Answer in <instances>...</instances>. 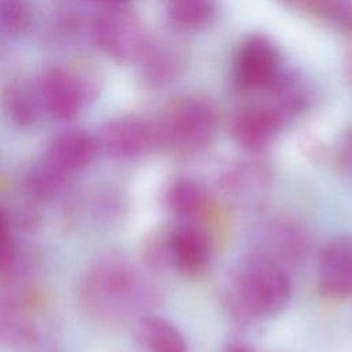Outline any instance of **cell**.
Masks as SVG:
<instances>
[{"instance_id":"6da1fadb","label":"cell","mask_w":352,"mask_h":352,"mask_svg":"<svg viewBox=\"0 0 352 352\" xmlns=\"http://www.w3.org/2000/svg\"><path fill=\"white\" fill-rule=\"evenodd\" d=\"M290 297L289 270L257 252L236 260L224 285L226 305L239 322L275 316L286 308Z\"/></svg>"},{"instance_id":"7a4b0ae2","label":"cell","mask_w":352,"mask_h":352,"mask_svg":"<svg viewBox=\"0 0 352 352\" xmlns=\"http://www.w3.org/2000/svg\"><path fill=\"white\" fill-rule=\"evenodd\" d=\"M217 117L212 104L199 96L170 102L154 124L157 143L179 154H197L213 140Z\"/></svg>"},{"instance_id":"3957f363","label":"cell","mask_w":352,"mask_h":352,"mask_svg":"<svg viewBox=\"0 0 352 352\" xmlns=\"http://www.w3.org/2000/svg\"><path fill=\"white\" fill-rule=\"evenodd\" d=\"M92 37L109 58L120 63L139 60L150 43L140 19L132 11L116 6L95 15Z\"/></svg>"},{"instance_id":"277c9868","label":"cell","mask_w":352,"mask_h":352,"mask_svg":"<svg viewBox=\"0 0 352 352\" xmlns=\"http://www.w3.org/2000/svg\"><path fill=\"white\" fill-rule=\"evenodd\" d=\"M87 282V293L94 296V301L110 307V311L116 312H124L143 304L153 293L135 268L118 257L99 264Z\"/></svg>"},{"instance_id":"5b68a950","label":"cell","mask_w":352,"mask_h":352,"mask_svg":"<svg viewBox=\"0 0 352 352\" xmlns=\"http://www.w3.org/2000/svg\"><path fill=\"white\" fill-rule=\"evenodd\" d=\"M280 74L279 54L264 36H252L239 47L234 76L239 87L248 91L270 88Z\"/></svg>"},{"instance_id":"8992f818","label":"cell","mask_w":352,"mask_h":352,"mask_svg":"<svg viewBox=\"0 0 352 352\" xmlns=\"http://www.w3.org/2000/svg\"><path fill=\"white\" fill-rule=\"evenodd\" d=\"M165 236L169 265L187 276H197L208 270L213 246L209 234L202 227L184 221Z\"/></svg>"},{"instance_id":"52a82bcc","label":"cell","mask_w":352,"mask_h":352,"mask_svg":"<svg viewBox=\"0 0 352 352\" xmlns=\"http://www.w3.org/2000/svg\"><path fill=\"white\" fill-rule=\"evenodd\" d=\"M309 250V236L304 227L286 217L271 219L258 231L260 254L283 265L286 270L301 264Z\"/></svg>"},{"instance_id":"ba28073f","label":"cell","mask_w":352,"mask_h":352,"mask_svg":"<svg viewBox=\"0 0 352 352\" xmlns=\"http://www.w3.org/2000/svg\"><path fill=\"white\" fill-rule=\"evenodd\" d=\"M98 143L106 154L114 158L139 157L158 144L154 124L136 116H122L107 121L100 129Z\"/></svg>"},{"instance_id":"9c48e42d","label":"cell","mask_w":352,"mask_h":352,"mask_svg":"<svg viewBox=\"0 0 352 352\" xmlns=\"http://www.w3.org/2000/svg\"><path fill=\"white\" fill-rule=\"evenodd\" d=\"M319 292L331 300L352 296V236L331 238L320 250L318 263Z\"/></svg>"},{"instance_id":"30bf717a","label":"cell","mask_w":352,"mask_h":352,"mask_svg":"<svg viewBox=\"0 0 352 352\" xmlns=\"http://www.w3.org/2000/svg\"><path fill=\"white\" fill-rule=\"evenodd\" d=\"M81 76L60 66L48 69L41 80V99L47 110L59 120H72L88 99Z\"/></svg>"},{"instance_id":"8fae6325","label":"cell","mask_w":352,"mask_h":352,"mask_svg":"<svg viewBox=\"0 0 352 352\" xmlns=\"http://www.w3.org/2000/svg\"><path fill=\"white\" fill-rule=\"evenodd\" d=\"M285 118L272 104L250 106L235 114L231 122V135L242 148L260 151L276 138Z\"/></svg>"},{"instance_id":"7c38bea8","label":"cell","mask_w":352,"mask_h":352,"mask_svg":"<svg viewBox=\"0 0 352 352\" xmlns=\"http://www.w3.org/2000/svg\"><path fill=\"white\" fill-rule=\"evenodd\" d=\"M99 151L98 139L85 131H67L54 139L47 161L67 175L84 169Z\"/></svg>"},{"instance_id":"4fadbf2b","label":"cell","mask_w":352,"mask_h":352,"mask_svg":"<svg viewBox=\"0 0 352 352\" xmlns=\"http://www.w3.org/2000/svg\"><path fill=\"white\" fill-rule=\"evenodd\" d=\"M133 337L144 352H188L187 342L179 329L161 316L139 318Z\"/></svg>"},{"instance_id":"5bb4252c","label":"cell","mask_w":352,"mask_h":352,"mask_svg":"<svg viewBox=\"0 0 352 352\" xmlns=\"http://www.w3.org/2000/svg\"><path fill=\"white\" fill-rule=\"evenodd\" d=\"M168 210L184 221H191L204 213L208 198L204 188L188 177H176L172 180L164 197Z\"/></svg>"},{"instance_id":"9a60e30c","label":"cell","mask_w":352,"mask_h":352,"mask_svg":"<svg viewBox=\"0 0 352 352\" xmlns=\"http://www.w3.org/2000/svg\"><path fill=\"white\" fill-rule=\"evenodd\" d=\"M268 175L261 165L242 164L232 168L221 180L223 191L236 202H250L265 188Z\"/></svg>"},{"instance_id":"2e32d148","label":"cell","mask_w":352,"mask_h":352,"mask_svg":"<svg viewBox=\"0 0 352 352\" xmlns=\"http://www.w3.org/2000/svg\"><path fill=\"white\" fill-rule=\"evenodd\" d=\"M168 14L175 28L186 32L205 29L214 19V0H168Z\"/></svg>"},{"instance_id":"e0dca14e","label":"cell","mask_w":352,"mask_h":352,"mask_svg":"<svg viewBox=\"0 0 352 352\" xmlns=\"http://www.w3.org/2000/svg\"><path fill=\"white\" fill-rule=\"evenodd\" d=\"M143 67V76L153 85L169 82L177 72V59L172 51L150 44L139 58Z\"/></svg>"},{"instance_id":"ac0fdd59","label":"cell","mask_w":352,"mask_h":352,"mask_svg":"<svg viewBox=\"0 0 352 352\" xmlns=\"http://www.w3.org/2000/svg\"><path fill=\"white\" fill-rule=\"evenodd\" d=\"M3 106L8 117L21 126L30 125L36 120V100L28 88L21 84H14L6 89L3 96Z\"/></svg>"},{"instance_id":"d6986e66","label":"cell","mask_w":352,"mask_h":352,"mask_svg":"<svg viewBox=\"0 0 352 352\" xmlns=\"http://www.w3.org/2000/svg\"><path fill=\"white\" fill-rule=\"evenodd\" d=\"M32 22L29 0H0V28L11 34L25 33Z\"/></svg>"},{"instance_id":"ffe728a7","label":"cell","mask_w":352,"mask_h":352,"mask_svg":"<svg viewBox=\"0 0 352 352\" xmlns=\"http://www.w3.org/2000/svg\"><path fill=\"white\" fill-rule=\"evenodd\" d=\"M66 176V172L45 161L43 165L30 170L28 176V187L37 197H48L63 184Z\"/></svg>"},{"instance_id":"44dd1931","label":"cell","mask_w":352,"mask_h":352,"mask_svg":"<svg viewBox=\"0 0 352 352\" xmlns=\"http://www.w3.org/2000/svg\"><path fill=\"white\" fill-rule=\"evenodd\" d=\"M334 21L352 26V0H309Z\"/></svg>"},{"instance_id":"7402d4cb","label":"cell","mask_w":352,"mask_h":352,"mask_svg":"<svg viewBox=\"0 0 352 352\" xmlns=\"http://www.w3.org/2000/svg\"><path fill=\"white\" fill-rule=\"evenodd\" d=\"M338 165L345 176L352 183V131H349L338 150Z\"/></svg>"},{"instance_id":"603a6c76","label":"cell","mask_w":352,"mask_h":352,"mask_svg":"<svg viewBox=\"0 0 352 352\" xmlns=\"http://www.w3.org/2000/svg\"><path fill=\"white\" fill-rule=\"evenodd\" d=\"M12 258V243L8 234L7 219L0 210V270L4 268Z\"/></svg>"},{"instance_id":"cb8c5ba5","label":"cell","mask_w":352,"mask_h":352,"mask_svg":"<svg viewBox=\"0 0 352 352\" xmlns=\"http://www.w3.org/2000/svg\"><path fill=\"white\" fill-rule=\"evenodd\" d=\"M223 352H253L248 345H243V344H230L227 345Z\"/></svg>"},{"instance_id":"d4e9b609","label":"cell","mask_w":352,"mask_h":352,"mask_svg":"<svg viewBox=\"0 0 352 352\" xmlns=\"http://www.w3.org/2000/svg\"><path fill=\"white\" fill-rule=\"evenodd\" d=\"M346 67H348V73L352 78V50L348 52V56H346Z\"/></svg>"},{"instance_id":"484cf974","label":"cell","mask_w":352,"mask_h":352,"mask_svg":"<svg viewBox=\"0 0 352 352\" xmlns=\"http://www.w3.org/2000/svg\"><path fill=\"white\" fill-rule=\"evenodd\" d=\"M106 1H124V0H106Z\"/></svg>"}]
</instances>
